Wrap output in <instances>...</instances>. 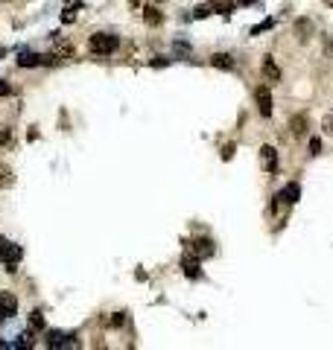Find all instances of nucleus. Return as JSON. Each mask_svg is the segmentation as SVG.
<instances>
[{"label": "nucleus", "mask_w": 333, "mask_h": 350, "mask_svg": "<svg viewBox=\"0 0 333 350\" xmlns=\"http://www.w3.org/2000/svg\"><path fill=\"white\" fill-rule=\"evenodd\" d=\"M117 47H120V38H117V35H108V33L91 35V50H94V53H102V56H108V53H114Z\"/></svg>", "instance_id": "nucleus-1"}, {"label": "nucleus", "mask_w": 333, "mask_h": 350, "mask_svg": "<svg viewBox=\"0 0 333 350\" xmlns=\"http://www.w3.org/2000/svg\"><path fill=\"white\" fill-rule=\"evenodd\" d=\"M21 257H24L21 245H12V242H6V248H3V254H0V260L6 263V268H9V271H15V266L21 263Z\"/></svg>", "instance_id": "nucleus-2"}, {"label": "nucleus", "mask_w": 333, "mask_h": 350, "mask_svg": "<svg viewBox=\"0 0 333 350\" xmlns=\"http://www.w3.org/2000/svg\"><path fill=\"white\" fill-rule=\"evenodd\" d=\"M254 97H257V108H260V114H263V117L272 114V91L260 85V88L254 91Z\"/></svg>", "instance_id": "nucleus-3"}, {"label": "nucleus", "mask_w": 333, "mask_h": 350, "mask_svg": "<svg viewBox=\"0 0 333 350\" xmlns=\"http://www.w3.org/2000/svg\"><path fill=\"white\" fill-rule=\"evenodd\" d=\"M18 309V298L12 295V292H0V318H9L15 315Z\"/></svg>", "instance_id": "nucleus-4"}, {"label": "nucleus", "mask_w": 333, "mask_h": 350, "mask_svg": "<svg viewBox=\"0 0 333 350\" xmlns=\"http://www.w3.org/2000/svg\"><path fill=\"white\" fill-rule=\"evenodd\" d=\"M44 62H50V56H38V53H30V50H24L18 56L21 67H35V65H44Z\"/></svg>", "instance_id": "nucleus-5"}, {"label": "nucleus", "mask_w": 333, "mask_h": 350, "mask_svg": "<svg viewBox=\"0 0 333 350\" xmlns=\"http://www.w3.org/2000/svg\"><path fill=\"white\" fill-rule=\"evenodd\" d=\"M260 161H263L266 172H275L278 169V152H275V146H263L260 149Z\"/></svg>", "instance_id": "nucleus-6"}, {"label": "nucleus", "mask_w": 333, "mask_h": 350, "mask_svg": "<svg viewBox=\"0 0 333 350\" xmlns=\"http://www.w3.org/2000/svg\"><path fill=\"white\" fill-rule=\"evenodd\" d=\"M182 268H184V274H187L190 280H199V277H202V271H199V257H184Z\"/></svg>", "instance_id": "nucleus-7"}, {"label": "nucleus", "mask_w": 333, "mask_h": 350, "mask_svg": "<svg viewBox=\"0 0 333 350\" xmlns=\"http://www.w3.org/2000/svg\"><path fill=\"white\" fill-rule=\"evenodd\" d=\"M281 199L286 201V204H295V201L301 199V187L298 181H289L286 187H283V193H281Z\"/></svg>", "instance_id": "nucleus-8"}, {"label": "nucleus", "mask_w": 333, "mask_h": 350, "mask_svg": "<svg viewBox=\"0 0 333 350\" xmlns=\"http://www.w3.org/2000/svg\"><path fill=\"white\" fill-rule=\"evenodd\" d=\"M211 65L219 67V70H234V59L228 53H217V56H211Z\"/></svg>", "instance_id": "nucleus-9"}, {"label": "nucleus", "mask_w": 333, "mask_h": 350, "mask_svg": "<svg viewBox=\"0 0 333 350\" xmlns=\"http://www.w3.org/2000/svg\"><path fill=\"white\" fill-rule=\"evenodd\" d=\"M193 254H196V257H211V254H214V242H211V239H196V242H193Z\"/></svg>", "instance_id": "nucleus-10"}, {"label": "nucleus", "mask_w": 333, "mask_h": 350, "mask_svg": "<svg viewBox=\"0 0 333 350\" xmlns=\"http://www.w3.org/2000/svg\"><path fill=\"white\" fill-rule=\"evenodd\" d=\"M263 73H266L269 82H278V79H281V70L275 67V62H272V59H266V62H263Z\"/></svg>", "instance_id": "nucleus-11"}, {"label": "nucleus", "mask_w": 333, "mask_h": 350, "mask_svg": "<svg viewBox=\"0 0 333 350\" xmlns=\"http://www.w3.org/2000/svg\"><path fill=\"white\" fill-rule=\"evenodd\" d=\"M18 330H21V324H18L15 318L9 315V321H6V324H3V333L9 335V338H15V335H18Z\"/></svg>", "instance_id": "nucleus-12"}, {"label": "nucleus", "mask_w": 333, "mask_h": 350, "mask_svg": "<svg viewBox=\"0 0 333 350\" xmlns=\"http://www.w3.org/2000/svg\"><path fill=\"white\" fill-rule=\"evenodd\" d=\"M30 330H44V315L41 312H33L30 315Z\"/></svg>", "instance_id": "nucleus-13"}, {"label": "nucleus", "mask_w": 333, "mask_h": 350, "mask_svg": "<svg viewBox=\"0 0 333 350\" xmlns=\"http://www.w3.org/2000/svg\"><path fill=\"white\" fill-rule=\"evenodd\" d=\"M272 27H275V18H266L263 24H257V27L251 30V35H257V33H266V30H272Z\"/></svg>", "instance_id": "nucleus-14"}, {"label": "nucleus", "mask_w": 333, "mask_h": 350, "mask_svg": "<svg viewBox=\"0 0 333 350\" xmlns=\"http://www.w3.org/2000/svg\"><path fill=\"white\" fill-rule=\"evenodd\" d=\"M143 18H146V24H161V18H164V15H161L158 9H152V6H149V9H146V15H143Z\"/></svg>", "instance_id": "nucleus-15"}, {"label": "nucleus", "mask_w": 333, "mask_h": 350, "mask_svg": "<svg viewBox=\"0 0 333 350\" xmlns=\"http://www.w3.org/2000/svg\"><path fill=\"white\" fill-rule=\"evenodd\" d=\"M304 126H307V120L304 117H295L292 120V134H304Z\"/></svg>", "instance_id": "nucleus-16"}, {"label": "nucleus", "mask_w": 333, "mask_h": 350, "mask_svg": "<svg viewBox=\"0 0 333 350\" xmlns=\"http://www.w3.org/2000/svg\"><path fill=\"white\" fill-rule=\"evenodd\" d=\"M9 181H12V172H9V169H6L3 164H0V187H6Z\"/></svg>", "instance_id": "nucleus-17"}, {"label": "nucleus", "mask_w": 333, "mask_h": 350, "mask_svg": "<svg viewBox=\"0 0 333 350\" xmlns=\"http://www.w3.org/2000/svg\"><path fill=\"white\" fill-rule=\"evenodd\" d=\"M310 155H321V137H313L310 140Z\"/></svg>", "instance_id": "nucleus-18"}, {"label": "nucleus", "mask_w": 333, "mask_h": 350, "mask_svg": "<svg viewBox=\"0 0 333 350\" xmlns=\"http://www.w3.org/2000/svg\"><path fill=\"white\" fill-rule=\"evenodd\" d=\"M231 9H234L231 0H219V12H222V15H231Z\"/></svg>", "instance_id": "nucleus-19"}, {"label": "nucleus", "mask_w": 333, "mask_h": 350, "mask_svg": "<svg viewBox=\"0 0 333 350\" xmlns=\"http://www.w3.org/2000/svg\"><path fill=\"white\" fill-rule=\"evenodd\" d=\"M208 15H211V6H205V3L196 6V12H193V18H208Z\"/></svg>", "instance_id": "nucleus-20"}, {"label": "nucleus", "mask_w": 333, "mask_h": 350, "mask_svg": "<svg viewBox=\"0 0 333 350\" xmlns=\"http://www.w3.org/2000/svg\"><path fill=\"white\" fill-rule=\"evenodd\" d=\"M9 137H12V132L6 126H0V143H9Z\"/></svg>", "instance_id": "nucleus-21"}, {"label": "nucleus", "mask_w": 333, "mask_h": 350, "mask_svg": "<svg viewBox=\"0 0 333 350\" xmlns=\"http://www.w3.org/2000/svg\"><path fill=\"white\" fill-rule=\"evenodd\" d=\"M0 97H9V82L0 79Z\"/></svg>", "instance_id": "nucleus-22"}, {"label": "nucleus", "mask_w": 333, "mask_h": 350, "mask_svg": "<svg viewBox=\"0 0 333 350\" xmlns=\"http://www.w3.org/2000/svg\"><path fill=\"white\" fill-rule=\"evenodd\" d=\"M237 3H243V6H251V3H254V0H237Z\"/></svg>", "instance_id": "nucleus-23"}, {"label": "nucleus", "mask_w": 333, "mask_h": 350, "mask_svg": "<svg viewBox=\"0 0 333 350\" xmlns=\"http://www.w3.org/2000/svg\"><path fill=\"white\" fill-rule=\"evenodd\" d=\"M3 347H9V341H3V338H0V350H3Z\"/></svg>", "instance_id": "nucleus-24"}, {"label": "nucleus", "mask_w": 333, "mask_h": 350, "mask_svg": "<svg viewBox=\"0 0 333 350\" xmlns=\"http://www.w3.org/2000/svg\"><path fill=\"white\" fill-rule=\"evenodd\" d=\"M3 248H6V239H0V254H3Z\"/></svg>", "instance_id": "nucleus-25"}]
</instances>
